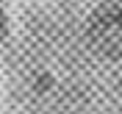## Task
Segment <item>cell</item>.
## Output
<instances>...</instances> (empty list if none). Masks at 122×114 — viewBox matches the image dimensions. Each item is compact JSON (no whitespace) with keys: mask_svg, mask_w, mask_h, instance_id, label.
<instances>
[{"mask_svg":"<svg viewBox=\"0 0 122 114\" xmlns=\"http://www.w3.org/2000/svg\"><path fill=\"white\" fill-rule=\"evenodd\" d=\"M86 36L97 53L108 59H122V0H106L92 11Z\"/></svg>","mask_w":122,"mask_h":114,"instance_id":"cell-1","label":"cell"},{"mask_svg":"<svg viewBox=\"0 0 122 114\" xmlns=\"http://www.w3.org/2000/svg\"><path fill=\"white\" fill-rule=\"evenodd\" d=\"M6 33H8V17H6V6L0 0V39H6Z\"/></svg>","mask_w":122,"mask_h":114,"instance_id":"cell-2","label":"cell"}]
</instances>
